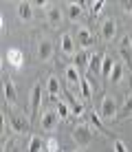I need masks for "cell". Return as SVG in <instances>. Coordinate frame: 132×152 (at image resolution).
Wrapping results in <instances>:
<instances>
[{
    "instance_id": "cell-1",
    "label": "cell",
    "mask_w": 132,
    "mask_h": 152,
    "mask_svg": "<svg viewBox=\"0 0 132 152\" xmlns=\"http://www.w3.org/2000/svg\"><path fill=\"white\" fill-rule=\"evenodd\" d=\"M119 104L117 99H114L112 95H104L101 99H99V106H97V115L104 119V121H114V119L119 117Z\"/></svg>"
},
{
    "instance_id": "cell-2",
    "label": "cell",
    "mask_w": 132,
    "mask_h": 152,
    "mask_svg": "<svg viewBox=\"0 0 132 152\" xmlns=\"http://www.w3.org/2000/svg\"><path fill=\"white\" fill-rule=\"evenodd\" d=\"M71 134H73V139L77 141V145H88L93 141V130H90V124H88V121L75 124L73 130H71Z\"/></svg>"
},
{
    "instance_id": "cell-3",
    "label": "cell",
    "mask_w": 132,
    "mask_h": 152,
    "mask_svg": "<svg viewBox=\"0 0 132 152\" xmlns=\"http://www.w3.org/2000/svg\"><path fill=\"white\" fill-rule=\"evenodd\" d=\"M38 60L40 62H51L53 60V53H55V44H53L51 38H40L38 40Z\"/></svg>"
},
{
    "instance_id": "cell-4",
    "label": "cell",
    "mask_w": 132,
    "mask_h": 152,
    "mask_svg": "<svg viewBox=\"0 0 132 152\" xmlns=\"http://www.w3.org/2000/svg\"><path fill=\"white\" fill-rule=\"evenodd\" d=\"M4 119L9 121V126H11V130L15 134H29L31 126H29V121H26L22 115H7L4 113Z\"/></svg>"
},
{
    "instance_id": "cell-5",
    "label": "cell",
    "mask_w": 132,
    "mask_h": 152,
    "mask_svg": "<svg viewBox=\"0 0 132 152\" xmlns=\"http://www.w3.org/2000/svg\"><path fill=\"white\" fill-rule=\"evenodd\" d=\"M57 121H60V115H57L55 108H49V110L42 113V119H40V128L44 132H51V130L57 128Z\"/></svg>"
},
{
    "instance_id": "cell-6",
    "label": "cell",
    "mask_w": 132,
    "mask_h": 152,
    "mask_svg": "<svg viewBox=\"0 0 132 152\" xmlns=\"http://www.w3.org/2000/svg\"><path fill=\"white\" fill-rule=\"evenodd\" d=\"M75 40H77V46L82 51H88L93 46V42H95V38H93V33H90L88 27H79L75 31Z\"/></svg>"
},
{
    "instance_id": "cell-7",
    "label": "cell",
    "mask_w": 132,
    "mask_h": 152,
    "mask_svg": "<svg viewBox=\"0 0 132 152\" xmlns=\"http://www.w3.org/2000/svg\"><path fill=\"white\" fill-rule=\"evenodd\" d=\"M60 49H62L64 55H73V57H75L77 55V40H75V35L62 33L60 35Z\"/></svg>"
},
{
    "instance_id": "cell-8",
    "label": "cell",
    "mask_w": 132,
    "mask_h": 152,
    "mask_svg": "<svg viewBox=\"0 0 132 152\" xmlns=\"http://www.w3.org/2000/svg\"><path fill=\"white\" fill-rule=\"evenodd\" d=\"M42 84L40 82H35L33 84V88H31V95H29V106H31V115H38V110H40V104H42Z\"/></svg>"
},
{
    "instance_id": "cell-9",
    "label": "cell",
    "mask_w": 132,
    "mask_h": 152,
    "mask_svg": "<svg viewBox=\"0 0 132 152\" xmlns=\"http://www.w3.org/2000/svg\"><path fill=\"white\" fill-rule=\"evenodd\" d=\"M93 55H95V53H90V51H79V53L73 57V66H77V71L84 75V73L90 69V60H93Z\"/></svg>"
},
{
    "instance_id": "cell-10",
    "label": "cell",
    "mask_w": 132,
    "mask_h": 152,
    "mask_svg": "<svg viewBox=\"0 0 132 152\" xmlns=\"http://www.w3.org/2000/svg\"><path fill=\"white\" fill-rule=\"evenodd\" d=\"M99 33H101V38L106 42H110L114 35H117V20H114V18L101 20V24H99Z\"/></svg>"
},
{
    "instance_id": "cell-11",
    "label": "cell",
    "mask_w": 132,
    "mask_h": 152,
    "mask_svg": "<svg viewBox=\"0 0 132 152\" xmlns=\"http://www.w3.org/2000/svg\"><path fill=\"white\" fill-rule=\"evenodd\" d=\"M119 53H121V60H123V64L132 69V38H130V35H123V38H121Z\"/></svg>"
},
{
    "instance_id": "cell-12",
    "label": "cell",
    "mask_w": 132,
    "mask_h": 152,
    "mask_svg": "<svg viewBox=\"0 0 132 152\" xmlns=\"http://www.w3.org/2000/svg\"><path fill=\"white\" fill-rule=\"evenodd\" d=\"M4 57H7L9 66H13V69H22V64H24V53L18 49V46H11V49H7Z\"/></svg>"
},
{
    "instance_id": "cell-13",
    "label": "cell",
    "mask_w": 132,
    "mask_h": 152,
    "mask_svg": "<svg viewBox=\"0 0 132 152\" xmlns=\"http://www.w3.org/2000/svg\"><path fill=\"white\" fill-rule=\"evenodd\" d=\"M84 11H86V2H68L66 4V18L73 20V22H77L84 15Z\"/></svg>"
},
{
    "instance_id": "cell-14",
    "label": "cell",
    "mask_w": 132,
    "mask_h": 152,
    "mask_svg": "<svg viewBox=\"0 0 132 152\" xmlns=\"http://www.w3.org/2000/svg\"><path fill=\"white\" fill-rule=\"evenodd\" d=\"M4 102L7 104L18 102V86H15V82L9 80V77H4Z\"/></svg>"
},
{
    "instance_id": "cell-15",
    "label": "cell",
    "mask_w": 132,
    "mask_h": 152,
    "mask_svg": "<svg viewBox=\"0 0 132 152\" xmlns=\"http://www.w3.org/2000/svg\"><path fill=\"white\" fill-rule=\"evenodd\" d=\"M46 18H49V22L53 27H60L62 20H64V11H62L60 7H55V4H51V7L46 9Z\"/></svg>"
},
{
    "instance_id": "cell-16",
    "label": "cell",
    "mask_w": 132,
    "mask_h": 152,
    "mask_svg": "<svg viewBox=\"0 0 132 152\" xmlns=\"http://www.w3.org/2000/svg\"><path fill=\"white\" fill-rule=\"evenodd\" d=\"M46 91H49V97L57 104V95H60V82H57L55 75H49V80H46Z\"/></svg>"
},
{
    "instance_id": "cell-17",
    "label": "cell",
    "mask_w": 132,
    "mask_h": 152,
    "mask_svg": "<svg viewBox=\"0 0 132 152\" xmlns=\"http://www.w3.org/2000/svg\"><path fill=\"white\" fill-rule=\"evenodd\" d=\"M82 73L77 71V66H66V82L68 84H73V86H77L79 88V84H82Z\"/></svg>"
},
{
    "instance_id": "cell-18",
    "label": "cell",
    "mask_w": 132,
    "mask_h": 152,
    "mask_svg": "<svg viewBox=\"0 0 132 152\" xmlns=\"http://www.w3.org/2000/svg\"><path fill=\"white\" fill-rule=\"evenodd\" d=\"M18 15H20V20H24V22L33 20V4L31 2H20L18 4Z\"/></svg>"
},
{
    "instance_id": "cell-19",
    "label": "cell",
    "mask_w": 132,
    "mask_h": 152,
    "mask_svg": "<svg viewBox=\"0 0 132 152\" xmlns=\"http://www.w3.org/2000/svg\"><path fill=\"white\" fill-rule=\"evenodd\" d=\"M123 73H125V64L123 62H117L114 64V69H112V73H110V84H119L121 80H123Z\"/></svg>"
},
{
    "instance_id": "cell-20",
    "label": "cell",
    "mask_w": 132,
    "mask_h": 152,
    "mask_svg": "<svg viewBox=\"0 0 132 152\" xmlns=\"http://www.w3.org/2000/svg\"><path fill=\"white\" fill-rule=\"evenodd\" d=\"M79 93H82V99L90 102V97H93V84L88 82V77H86V75L82 77V84H79Z\"/></svg>"
},
{
    "instance_id": "cell-21",
    "label": "cell",
    "mask_w": 132,
    "mask_h": 152,
    "mask_svg": "<svg viewBox=\"0 0 132 152\" xmlns=\"http://www.w3.org/2000/svg\"><path fill=\"white\" fill-rule=\"evenodd\" d=\"M44 143H46V139L33 134V137L29 139V152H44Z\"/></svg>"
},
{
    "instance_id": "cell-22",
    "label": "cell",
    "mask_w": 132,
    "mask_h": 152,
    "mask_svg": "<svg viewBox=\"0 0 132 152\" xmlns=\"http://www.w3.org/2000/svg\"><path fill=\"white\" fill-rule=\"evenodd\" d=\"M104 53H95L93 55V60H90V69L88 71H93V73H97V75H101V64H104Z\"/></svg>"
},
{
    "instance_id": "cell-23",
    "label": "cell",
    "mask_w": 132,
    "mask_h": 152,
    "mask_svg": "<svg viewBox=\"0 0 132 152\" xmlns=\"http://www.w3.org/2000/svg\"><path fill=\"white\" fill-rule=\"evenodd\" d=\"M88 124H93L95 128H97L99 132H104V134L108 132V130L104 128V119H101V117H99V115H97V110H93L90 115H88Z\"/></svg>"
},
{
    "instance_id": "cell-24",
    "label": "cell",
    "mask_w": 132,
    "mask_h": 152,
    "mask_svg": "<svg viewBox=\"0 0 132 152\" xmlns=\"http://www.w3.org/2000/svg\"><path fill=\"white\" fill-rule=\"evenodd\" d=\"M114 64H117V62H114L110 55H106V57H104V64H101V75H104V77H110V73H112Z\"/></svg>"
},
{
    "instance_id": "cell-25",
    "label": "cell",
    "mask_w": 132,
    "mask_h": 152,
    "mask_svg": "<svg viewBox=\"0 0 132 152\" xmlns=\"http://www.w3.org/2000/svg\"><path fill=\"white\" fill-rule=\"evenodd\" d=\"M68 102H71V115H73V117H82V115H84V104L75 102L71 95H68Z\"/></svg>"
},
{
    "instance_id": "cell-26",
    "label": "cell",
    "mask_w": 132,
    "mask_h": 152,
    "mask_svg": "<svg viewBox=\"0 0 132 152\" xmlns=\"http://www.w3.org/2000/svg\"><path fill=\"white\" fill-rule=\"evenodd\" d=\"M55 110H57V115H60V119H68V117H73V115H71V108H68L64 102H57V104H55Z\"/></svg>"
},
{
    "instance_id": "cell-27",
    "label": "cell",
    "mask_w": 132,
    "mask_h": 152,
    "mask_svg": "<svg viewBox=\"0 0 132 152\" xmlns=\"http://www.w3.org/2000/svg\"><path fill=\"white\" fill-rule=\"evenodd\" d=\"M112 152H130V150H128V145H125L121 139H114L112 141Z\"/></svg>"
},
{
    "instance_id": "cell-28",
    "label": "cell",
    "mask_w": 132,
    "mask_h": 152,
    "mask_svg": "<svg viewBox=\"0 0 132 152\" xmlns=\"http://www.w3.org/2000/svg\"><path fill=\"white\" fill-rule=\"evenodd\" d=\"M60 148H57V139H46V143H44V152H57Z\"/></svg>"
},
{
    "instance_id": "cell-29",
    "label": "cell",
    "mask_w": 132,
    "mask_h": 152,
    "mask_svg": "<svg viewBox=\"0 0 132 152\" xmlns=\"http://www.w3.org/2000/svg\"><path fill=\"white\" fill-rule=\"evenodd\" d=\"M132 113V95H128V99H125V104H123V108H121V117H125V115H130Z\"/></svg>"
},
{
    "instance_id": "cell-30",
    "label": "cell",
    "mask_w": 132,
    "mask_h": 152,
    "mask_svg": "<svg viewBox=\"0 0 132 152\" xmlns=\"http://www.w3.org/2000/svg\"><path fill=\"white\" fill-rule=\"evenodd\" d=\"M104 9V0H97V2H93L90 4V11H93V15H97L99 11Z\"/></svg>"
},
{
    "instance_id": "cell-31",
    "label": "cell",
    "mask_w": 132,
    "mask_h": 152,
    "mask_svg": "<svg viewBox=\"0 0 132 152\" xmlns=\"http://www.w3.org/2000/svg\"><path fill=\"white\" fill-rule=\"evenodd\" d=\"M4 152H20V145L18 143H9L7 148H4Z\"/></svg>"
},
{
    "instance_id": "cell-32",
    "label": "cell",
    "mask_w": 132,
    "mask_h": 152,
    "mask_svg": "<svg viewBox=\"0 0 132 152\" xmlns=\"http://www.w3.org/2000/svg\"><path fill=\"white\" fill-rule=\"evenodd\" d=\"M123 11H128V13H132V2H125V4H123Z\"/></svg>"
},
{
    "instance_id": "cell-33",
    "label": "cell",
    "mask_w": 132,
    "mask_h": 152,
    "mask_svg": "<svg viewBox=\"0 0 132 152\" xmlns=\"http://www.w3.org/2000/svg\"><path fill=\"white\" fill-rule=\"evenodd\" d=\"M130 95H132V73H130Z\"/></svg>"
},
{
    "instance_id": "cell-34",
    "label": "cell",
    "mask_w": 132,
    "mask_h": 152,
    "mask_svg": "<svg viewBox=\"0 0 132 152\" xmlns=\"http://www.w3.org/2000/svg\"><path fill=\"white\" fill-rule=\"evenodd\" d=\"M75 152H82V150H75Z\"/></svg>"
}]
</instances>
